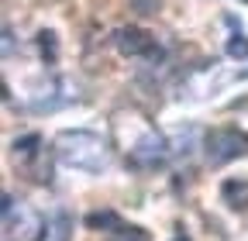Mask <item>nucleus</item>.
Returning <instances> with one entry per match:
<instances>
[{"label": "nucleus", "mask_w": 248, "mask_h": 241, "mask_svg": "<svg viewBox=\"0 0 248 241\" xmlns=\"http://www.w3.org/2000/svg\"><path fill=\"white\" fill-rule=\"evenodd\" d=\"M55 155H59V162L66 169H79V172H90V176L107 172L110 162H114L110 145L97 131H83V128L62 131L55 138Z\"/></svg>", "instance_id": "obj_1"}, {"label": "nucleus", "mask_w": 248, "mask_h": 241, "mask_svg": "<svg viewBox=\"0 0 248 241\" xmlns=\"http://www.w3.org/2000/svg\"><path fill=\"white\" fill-rule=\"evenodd\" d=\"M203 155L210 166H224L234 162L241 155H248V135L238 124H224V128H210L203 135Z\"/></svg>", "instance_id": "obj_2"}, {"label": "nucleus", "mask_w": 248, "mask_h": 241, "mask_svg": "<svg viewBox=\"0 0 248 241\" xmlns=\"http://www.w3.org/2000/svg\"><path fill=\"white\" fill-rule=\"evenodd\" d=\"M42 234H45V221L38 217V210L4 196V241H38Z\"/></svg>", "instance_id": "obj_3"}, {"label": "nucleus", "mask_w": 248, "mask_h": 241, "mask_svg": "<svg viewBox=\"0 0 248 241\" xmlns=\"http://www.w3.org/2000/svg\"><path fill=\"white\" fill-rule=\"evenodd\" d=\"M114 45L121 55H152L155 52V38L148 31H141V28H121V31L114 35Z\"/></svg>", "instance_id": "obj_4"}, {"label": "nucleus", "mask_w": 248, "mask_h": 241, "mask_svg": "<svg viewBox=\"0 0 248 241\" xmlns=\"http://www.w3.org/2000/svg\"><path fill=\"white\" fill-rule=\"evenodd\" d=\"M221 196L231 210H248V179H224Z\"/></svg>", "instance_id": "obj_5"}, {"label": "nucleus", "mask_w": 248, "mask_h": 241, "mask_svg": "<svg viewBox=\"0 0 248 241\" xmlns=\"http://www.w3.org/2000/svg\"><path fill=\"white\" fill-rule=\"evenodd\" d=\"M69 231H73V221H69L66 214H55V217L45 224V234H48L45 241H66V238H69Z\"/></svg>", "instance_id": "obj_6"}, {"label": "nucleus", "mask_w": 248, "mask_h": 241, "mask_svg": "<svg viewBox=\"0 0 248 241\" xmlns=\"http://www.w3.org/2000/svg\"><path fill=\"white\" fill-rule=\"evenodd\" d=\"M228 55L231 59H248V35L241 31H231V38H228Z\"/></svg>", "instance_id": "obj_7"}, {"label": "nucleus", "mask_w": 248, "mask_h": 241, "mask_svg": "<svg viewBox=\"0 0 248 241\" xmlns=\"http://www.w3.org/2000/svg\"><path fill=\"white\" fill-rule=\"evenodd\" d=\"M38 45H42V55L48 52V59H55V35L48 31V35H38Z\"/></svg>", "instance_id": "obj_8"}, {"label": "nucleus", "mask_w": 248, "mask_h": 241, "mask_svg": "<svg viewBox=\"0 0 248 241\" xmlns=\"http://www.w3.org/2000/svg\"><path fill=\"white\" fill-rule=\"evenodd\" d=\"M238 76H241V79H248V69H241V73H238Z\"/></svg>", "instance_id": "obj_9"}, {"label": "nucleus", "mask_w": 248, "mask_h": 241, "mask_svg": "<svg viewBox=\"0 0 248 241\" xmlns=\"http://www.w3.org/2000/svg\"><path fill=\"white\" fill-rule=\"evenodd\" d=\"M241 4H248V0H241Z\"/></svg>", "instance_id": "obj_10"}]
</instances>
